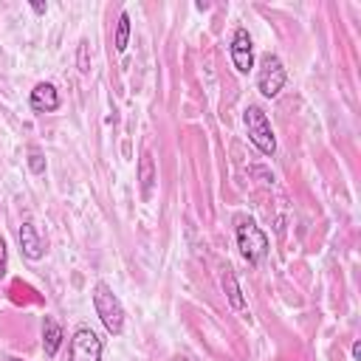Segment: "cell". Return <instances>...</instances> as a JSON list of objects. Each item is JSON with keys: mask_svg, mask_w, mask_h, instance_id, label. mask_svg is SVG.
<instances>
[{"mask_svg": "<svg viewBox=\"0 0 361 361\" xmlns=\"http://www.w3.org/2000/svg\"><path fill=\"white\" fill-rule=\"evenodd\" d=\"M93 307H96V316L102 319L104 330L110 336H121L124 333V307L118 302V296L110 290L107 282H96L93 285Z\"/></svg>", "mask_w": 361, "mask_h": 361, "instance_id": "cell-1", "label": "cell"}, {"mask_svg": "<svg viewBox=\"0 0 361 361\" xmlns=\"http://www.w3.org/2000/svg\"><path fill=\"white\" fill-rule=\"evenodd\" d=\"M243 121H245V130H248V141L262 155H274L276 152V138H274V130H271V121H268L265 110L257 107V104H248L245 113H243Z\"/></svg>", "mask_w": 361, "mask_h": 361, "instance_id": "cell-2", "label": "cell"}, {"mask_svg": "<svg viewBox=\"0 0 361 361\" xmlns=\"http://www.w3.org/2000/svg\"><path fill=\"white\" fill-rule=\"evenodd\" d=\"M237 248L248 265H257L268 254V237L254 220H240L237 223Z\"/></svg>", "mask_w": 361, "mask_h": 361, "instance_id": "cell-3", "label": "cell"}, {"mask_svg": "<svg viewBox=\"0 0 361 361\" xmlns=\"http://www.w3.org/2000/svg\"><path fill=\"white\" fill-rule=\"evenodd\" d=\"M285 79H288V73H285L282 59H279L276 54H265V56L259 59V68H257V90H259L265 99H274V96H279V90L285 87Z\"/></svg>", "mask_w": 361, "mask_h": 361, "instance_id": "cell-4", "label": "cell"}, {"mask_svg": "<svg viewBox=\"0 0 361 361\" xmlns=\"http://www.w3.org/2000/svg\"><path fill=\"white\" fill-rule=\"evenodd\" d=\"M68 361H102V338L90 327H76L68 341Z\"/></svg>", "mask_w": 361, "mask_h": 361, "instance_id": "cell-5", "label": "cell"}, {"mask_svg": "<svg viewBox=\"0 0 361 361\" xmlns=\"http://www.w3.org/2000/svg\"><path fill=\"white\" fill-rule=\"evenodd\" d=\"M228 54H231V62H234L237 73H248L254 68V42H251V34L245 28H237L234 31L231 45H228Z\"/></svg>", "mask_w": 361, "mask_h": 361, "instance_id": "cell-6", "label": "cell"}, {"mask_svg": "<svg viewBox=\"0 0 361 361\" xmlns=\"http://www.w3.org/2000/svg\"><path fill=\"white\" fill-rule=\"evenodd\" d=\"M28 104L37 113H54V110H59V93L51 82H39V85H34V90L28 96Z\"/></svg>", "mask_w": 361, "mask_h": 361, "instance_id": "cell-7", "label": "cell"}, {"mask_svg": "<svg viewBox=\"0 0 361 361\" xmlns=\"http://www.w3.org/2000/svg\"><path fill=\"white\" fill-rule=\"evenodd\" d=\"M17 237H20V248H23V254H25L28 259H42V254H45V243H42V237L37 234V226H34V223H23Z\"/></svg>", "mask_w": 361, "mask_h": 361, "instance_id": "cell-8", "label": "cell"}, {"mask_svg": "<svg viewBox=\"0 0 361 361\" xmlns=\"http://www.w3.org/2000/svg\"><path fill=\"white\" fill-rule=\"evenodd\" d=\"M62 341H65L62 324H59L54 316H45V322H42V350H45V355L54 358V355L59 353Z\"/></svg>", "mask_w": 361, "mask_h": 361, "instance_id": "cell-9", "label": "cell"}, {"mask_svg": "<svg viewBox=\"0 0 361 361\" xmlns=\"http://www.w3.org/2000/svg\"><path fill=\"white\" fill-rule=\"evenodd\" d=\"M223 290H226V296H228V305H231L234 310H243V307H245L243 290H240V285H237V276H234V271H231V268H226V271H223Z\"/></svg>", "mask_w": 361, "mask_h": 361, "instance_id": "cell-10", "label": "cell"}, {"mask_svg": "<svg viewBox=\"0 0 361 361\" xmlns=\"http://www.w3.org/2000/svg\"><path fill=\"white\" fill-rule=\"evenodd\" d=\"M138 180H141V195L149 197V189H152V180H155V166H152L149 152H144L141 161H138Z\"/></svg>", "mask_w": 361, "mask_h": 361, "instance_id": "cell-11", "label": "cell"}, {"mask_svg": "<svg viewBox=\"0 0 361 361\" xmlns=\"http://www.w3.org/2000/svg\"><path fill=\"white\" fill-rule=\"evenodd\" d=\"M127 42H130V14L121 11L118 14V23H116V51L124 54L127 51Z\"/></svg>", "mask_w": 361, "mask_h": 361, "instance_id": "cell-12", "label": "cell"}, {"mask_svg": "<svg viewBox=\"0 0 361 361\" xmlns=\"http://www.w3.org/2000/svg\"><path fill=\"white\" fill-rule=\"evenodd\" d=\"M28 169H31L34 175H42V172H45V158H42L39 152H31V155H28Z\"/></svg>", "mask_w": 361, "mask_h": 361, "instance_id": "cell-13", "label": "cell"}, {"mask_svg": "<svg viewBox=\"0 0 361 361\" xmlns=\"http://www.w3.org/2000/svg\"><path fill=\"white\" fill-rule=\"evenodd\" d=\"M79 71H82V73L90 71V62H87V39L79 42Z\"/></svg>", "mask_w": 361, "mask_h": 361, "instance_id": "cell-14", "label": "cell"}, {"mask_svg": "<svg viewBox=\"0 0 361 361\" xmlns=\"http://www.w3.org/2000/svg\"><path fill=\"white\" fill-rule=\"evenodd\" d=\"M6 276V240L0 237V279Z\"/></svg>", "mask_w": 361, "mask_h": 361, "instance_id": "cell-15", "label": "cell"}, {"mask_svg": "<svg viewBox=\"0 0 361 361\" xmlns=\"http://www.w3.org/2000/svg\"><path fill=\"white\" fill-rule=\"evenodd\" d=\"M31 8H34L37 14H45V8H48V6H45V3H39V0H34V3H31Z\"/></svg>", "mask_w": 361, "mask_h": 361, "instance_id": "cell-16", "label": "cell"}, {"mask_svg": "<svg viewBox=\"0 0 361 361\" xmlns=\"http://www.w3.org/2000/svg\"><path fill=\"white\" fill-rule=\"evenodd\" d=\"M358 355H361V344L355 341V344H353V358H358Z\"/></svg>", "mask_w": 361, "mask_h": 361, "instance_id": "cell-17", "label": "cell"}, {"mask_svg": "<svg viewBox=\"0 0 361 361\" xmlns=\"http://www.w3.org/2000/svg\"><path fill=\"white\" fill-rule=\"evenodd\" d=\"M8 361H23V358H8Z\"/></svg>", "mask_w": 361, "mask_h": 361, "instance_id": "cell-18", "label": "cell"}]
</instances>
